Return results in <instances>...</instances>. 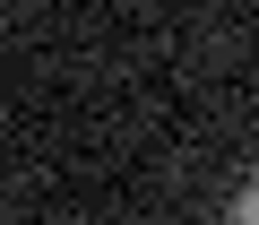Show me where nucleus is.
Returning <instances> with one entry per match:
<instances>
[{
    "label": "nucleus",
    "mask_w": 259,
    "mask_h": 225,
    "mask_svg": "<svg viewBox=\"0 0 259 225\" xmlns=\"http://www.w3.org/2000/svg\"><path fill=\"white\" fill-rule=\"evenodd\" d=\"M233 225H259V173H250V191L233 199Z\"/></svg>",
    "instance_id": "1"
}]
</instances>
